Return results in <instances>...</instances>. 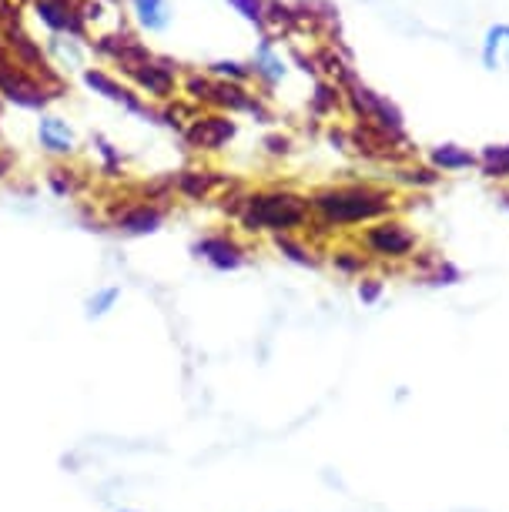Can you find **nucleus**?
I'll use <instances>...</instances> for the list:
<instances>
[{"label":"nucleus","instance_id":"f257e3e1","mask_svg":"<svg viewBox=\"0 0 509 512\" xmlns=\"http://www.w3.org/2000/svg\"><path fill=\"white\" fill-rule=\"evenodd\" d=\"M309 208L319 215L325 225L345 228L362 225V221H379L392 211V201L386 191L352 185V188H325L309 198Z\"/></svg>","mask_w":509,"mask_h":512},{"label":"nucleus","instance_id":"f03ea898","mask_svg":"<svg viewBox=\"0 0 509 512\" xmlns=\"http://www.w3.org/2000/svg\"><path fill=\"white\" fill-rule=\"evenodd\" d=\"M309 198L292 191H258L245 198L242 225L245 231H272V235H292L309 221Z\"/></svg>","mask_w":509,"mask_h":512},{"label":"nucleus","instance_id":"7ed1b4c3","mask_svg":"<svg viewBox=\"0 0 509 512\" xmlns=\"http://www.w3.org/2000/svg\"><path fill=\"white\" fill-rule=\"evenodd\" d=\"M349 101H352V108H355V114H359L362 121L376 124V131L382 134V138L406 141V128H402V114L396 111V104H389L386 98H379L376 91L362 88V84H355Z\"/></svg>","mask_w":509,"mask_h":512},{"label":"nucleus","instance_id":"20e7f679","mask_svg":"<svg viewBox=\"0 0 509 512\" xmlns=\"http://www.w3.org/2000/svg\"><path fill=\"white\" fill-rule=\"evenodd\" d=\"M362 245L376 258H396L399 262V258H409L416 251V235L402 221H376L372 228H366Z\"/></svg>","mask_w":509,"mask_h":512},{"label":"nucleus","instance_id":"39448f33","mask_svg":"<svg viewBox=\"0 0 509 512\" xmlns=\"http://www.w3.org/2000/svg\"><path fill=\"white\" fill-rule=\"evenodd\" d=\"M0 94L7 101H14L17 108H31V111H44L51 94L41 81H34L31 74H24L21 67H11V64H0Z\"/></svg>","mask_w":509,"mask_h":512},{"label":"nucleus","instance_id":"423d86ee","mask_svg":"<svg viewBox=\"0 0 509 512\" xmlns=\"http://www.w3.org/2000/svg\"><path fill=\"white\" fill-rule=\"evenodd\" d=\"M34 11L54 34L78 37L84 31V14L78 11V7L67 4V0H34Z\"/></svg>","mask_w":509,"mask_h":512},{"label":"nucleus","instance_id":"0eeeda50","mask_svg":"<svg viewBox=\"0 0 509 512\" xmlns=\"http://www.w3.org/2000/svg\"><path fill=\"white\" fill-rule=\"evenodd\" d=\"M195 255L205 258L208 265H215L218 272H232V268H238L245 262V251L242 245H235L228 235H208L201 238L195 245Z\"/></svg>","mask_w":509,"mask_h":512},{"label":"nucleus","instance_id":"6e6552de","mask_svg":"<svg viewBox=\"0 0 509 512\" xmlns=\"http://www.w3.org/2000/svg\"><path fill=\"white\" fill-rule=\"evenodd\" d=\"M161 225H165V211L158 205H148V201L124 208L121 215L114 218V228L124 231V235H155Z\"/></svg>","mask_w":509,"mask_h":512},{"label":"nucleus","instance_id":"1a4fd4ad","mask_svg":"<svg viewBox=\"0 0 509 512\" xmlns=\"http://www.w3.org/2000/svg\"><path fill=\"white\" fill-rule=\"evenodd\" d=\"M37 138H41V148L51 154H74V148H78V134L71 131V124L64 118H57V114H41Z\"/></svg>","mask_w":509,"mask_h":512},{"label":"nucleus","instance_id":"9d476101","mask_svg":"<svg viewBox=\"0 0 509 512\" xmlns=\"http://www.w3.org/2000/svg\"><path fill=\"white\" fill-rule=\"evenodd\" d=\"M188 138L195 148H208V151H218L225 141L235 138V121L225 118V114H215V118H201L191 124Z\"/></svg>","mask_w":509,"mask_h":512},{"label":"nucleus","instance_id":"9b49d317","mask_svg":"<svg viewBox=\"0 0 509 512\" xmlns=\"http://www.w3.org/2000/svg\"><path fill=\"white\" fill-rule=\"evenodd\" d=\"M128 74L134 77V84H138L141 91L155 94V98H168V94L175 91V71H171L168 64H158L155 57H148V61L138 67H131Z\"/></svg>","mask_w":509,"mask_h":512},{"label":"nucleus","instance_id":"f8f14e48","mask_svg":"<svg viewBox=\"0 0 509 512\" xmlns=\"http://www.w3.org/2000/svg\"><path fill=\"white\" fill-rule=\"evenodd\" d=\"M479 61H483L486 71H503V67H509V24H493L483 34Z\"/></svg>","mask_w":509,"mask_h":512},{"label":"nucleus","instance_id":"ddd939ff","mask_svg":"<svg viewBox=\"0 0 509 512\" xmlns=\"http://www.w3.org/2000/svg\"><path fill=\"white\" fill-rule=\"evenodd\" d=\"M429 164L436 171H446V175H456V171H469V168H479V158L473 151L459 148V144H436L429 151Z\"/></svg>","mask_w":509,"mask_h":512},{"label":"nucleus","instance_id":"4468645a","mask_svg":"<svg viewBox=\"0 0 509 512\" xmlns=\"http://www.w3.org/2000/svg\"><path fill=\"white\" fill-rule=\"evenodd\" d=\"M288 71V64L282 61V54H275V47L272 41H265L258 44V51H255V61H252V74L258 77V81L265 84V88H275V84H282V77Z\"/></svg>","mask_w":509,"mask_h":512},{"label":"nucleus","instance_id":"2eb2a0df","mask_svg":"<svg viewBox=\"0 0 509 512\" xmlns=\"http://www.w3.org/2000/svg\"><path fill=\"white\" fill-rule=\"evenodd\" d=\"M131 7H134V17H138V24H141L148 34L168 31V24H171V7H168V0H131Z\"/></svg>","mask_w":509,"mask_h":512},{"label":"nucleus","instance_id":"dca6fc26","mask_svg":"<svg viewBox=\"0 0 509 512\" xmlns=\"http://www.w3.org/2000/svg\"><path fill=\"white\" fill-rule=\"evenodd\" d=\"M84 81H88L94 91H101L104 98H111V101L124 104L128 111H144V108H141V101L134 98V94H131L128 88H121V84L114 81V77L104 74V71H84Z\"/></svg>","mask_w":509,"mask_h":512},{"label":"nucleus","instance_id":"f3484780","mask_svg":"<svg viewBox=\"0 0 509 512\" xmlns=\"http://www.w3.org/2000/svg\"><path fill=\"white\" fill-rule=\"evenodd\" d=\"M211 101L218 104V108H228V111H252V114H262V108H258V101L252 98V94H245L238 84H215V91H211ZM265 118V114H262Z\"/></svg>","mask_w":509,"mask_h":512},{"label":"nucleus","instance_id":"a211bd4d","mask_svg":"<svg viewBox=\"0 0 509 512\" xmlns=\"http://www.w3.org/2000/svg\"><path fill=\"white\" fill-rule=\"evenodd\" d=\"M479 164H483L486 178H509V144H499V148L493 144V148H486Z\"/></svg>","mask_w":509,"mask_h":512},{"label":"nucleus","instance_id":"6ab92c4d","mask_svg":"<svg viewBox=\"0 0 509 512\" xmlns=\"http://www.w3.org/2000/svg\"><path fill=\"white\" fill-rule=\"evenodd\" d=\"M118 295H121V288H101V292H94L88 298V318H101V315H108L114 302H118Z\"/></svg>","mask_w":509,"mask_h":512},{"label":"nucleus","instance_id":"aec40b11","mask_svg":"<svg viewBox=\"0 0 509 512\" xmlns=\"http://www.w3.org/2000/svg\"><path fill=\"white\" fill-rule=\"evenodd\" d=\"M248 24H255L258 31H265V0H228Z\"/></svg>","mask_w":509,"mask_h":512},{"label":"nucleus","instance_id":"412c9836","mask_svg":"<svg viewBox=\"0 0 509 512\" xmlns=\"http://www.w3.org/2000/svg\"><path fill=\"white\" fill-rule=\"evenodd\" d=\"M208 71L215 77H225V81H235V84H245L248 77H252V67L238 64V61H218V64H211Z\"/></svg>","mask_w":509,"mask_h":512},{"label":"nucleus","instance_id":"4be33fe9","mask_svg":"<svg viewBox=\"0 0 509 512\" xmlns=\"http://www.w3.org/2000/svg\"><path fill=\"white\" fill-rule=\"evenodd\" d=\"M275 248L282 251V255L292 258V262H299V265H315V258L309 255V251H305L299 241H292L288 235H275Z\"/></svg>","mask_w":509,"mask_h":512},{"label":"nucleus","instance_id":"5701e85b","mask_svg":"<svg viewBox=\"0 0 509 512\" xmlns=\"http://www.w3.org/2000/svg\"><path fill=\"white\" fill-rule=\"evenodd\" d=\"M208 185H211V178L208 175H198V171H185V175H181V181H178V188L185 191L188 198H201L208 191Z\"/></svg>","mask_w":509,"mask_h":512},{"label":"nucleus","instance_id":"b1692460","mask_svg":"<svg viewBox=\"0 0 509 512\" xmlns=\"http://www.w3.org/2000/svg\"><path fill=\"white\" fill-rule=\"evenodd\" d=\"M332 104H339V88H332V84H319V88H315L312 111L315 114H325V111L332 108Z\"/></svg>","mask_w":509,"mask_h":512},{"label":"nucleus","instance_id":"393cba45","mask_svg":"<svg viewBox=\"0 0 509 512\" xmlns=\"http://www.w3.org/2000/svg\"><path fill=\"white\" fill-rule=\"evenodd\" d=\"M335 265H339L342 272H359L362 258H352V251H339V255H335Z\"/></svg>","mask_w":509,"mask_h":512},{"label":"nucleus","instance_id":"a878e982","mask_svg":"<svg viewBox=\"0 0 509 512\" xmlns=\"http://www.w3.org/2000/svg\"><path fill=\"white\" fill-rule=\"evenodd\" d=\"M265 144H268V151H272V154H285L288 151V138H268Z\"/></svg>","mask_w":509,"mask_h":512},{"label":"nucleus","instance_id":"bb28decb","mask_svg":"<svg viewBox=\"0 0 509 512\" xmlns=\"http://www.w3.org/2000/svg\"><path fill=\"white\" fill-rule=\"evenodd\" d=\"M359 295L366 298V302H372V298L379 295V282H366V285H359Z\"/></svg>","mask_w":509,"mask_h":512},{"label":"nucleus","instance_id":"cd10ccee","mask_svg":"<svg viewBox=\"0 0 509 512\" xmlns=\"http://www.w3.org/2000/svg\"><path fill=\"white\" fill-rule=\"evenodd\" d=\"M7 168H11V161H7V158H0V175H7Z\"/></svg>","mask_w":509,"mask_h":512},{"label":"nucleus","instance_id":"c85d7f7f","mask_svg":"<svg viewBox=\"0 0 509 512\" xmlns=\"http://www.w3.org/2000/svg\"><path fill=\"white\" fill-rule=\"evenodd\" d=\"M121 512H138V509H121Z\"/></svg>","mask_w":509,"mask_h":512}]
</instances>
